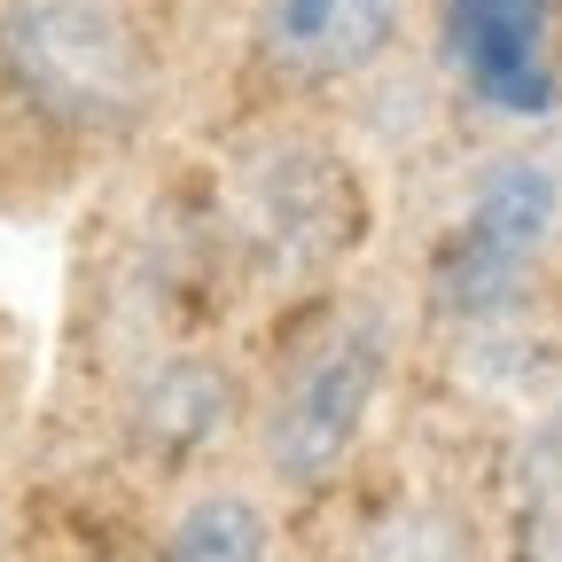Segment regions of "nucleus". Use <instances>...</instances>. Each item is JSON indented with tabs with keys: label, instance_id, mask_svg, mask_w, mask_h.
Returning a JSON list of instances; mask_svg holds the SVG:
<instances>
[{
	"label": "nucleus",
	"instance_id": "1",
	"mask_svg": "<svg viewBox=\"0 0 562 562\" xmlns=\"http://www.w3.org/2000/svg\"><path fill=\"white\" fill-rule=\"evenodd\" d=\"M406 305L375 281H336V290L273 313L266 375L250 391V446L273 492L328 501L360 476L368 438L398 391L406 360Z\"/></svg>",
	"mask_w": 562,
	"mask_h": 562
},
{
	"label": "nucleus",
	"instance_id": "2",
	"mask_svg": "<svg viewBox=\"0 0 562 562\" xmlns=\"http://www.w3.org/2000/svg\"><path fill=\"white\" fill-rule=\"evenodd\" d=\"M211 235H220V250L250 297L290 313V305L336 290V281H351V266H360V250L375 235V203H368L360 165L328 133L258 125L220 165Z\"/></svg>",
	"mask_w": 562,
	"mask_h": 562
},
{
	"label": "nucleus",
	"instance_id": "3",
	"mask_svg": "<svg viewBox=\"0 0 562 562\" xmlns=\"http://www.w3.org/2000/svg\"><path fill=\"white\" fill-rule=\"evenodd\" d=\"M562 258V157L501 149L484 157L422 250V321L453 336H492L531 313Z\"/></svg>",
	"mask_w": 562,
	"mask_h": 562
},
{
	"label": "nucleus",
	"instance_id": "4",
	"mask_svg": "<svg viewBox=\"0 0 562 562\" xmlns=\"http://www.w3.org/2000/svg\"><path fill=\"white\" fill-rule=\"evenodd\" d=\"M0 79L79 140H117L157 102L149 47L110 0H0Z\"/></svg>",
	"mask_w": 562,
	"mask_h": 562
},
{
	"label": "nucleus",
	"instance_id": "5",
	"mask_svg": "<svg viewBox=\"0 0 562 562\" xmlns=\"http://www.w3.org/2000/svg\"><path fill=\"white\" fill-rule=\"evenodd\" d=\"M438 55L453 87L508 125H539L562 102L554 0H438Z\"/></svg>",
	"mask_w": 562,
	"mask_h": 562
},
{
	"label": "nucleus",
	"instance_id": "6",
	"mask_svg": "<svg viewBox=\"0 0 562 562\" xmlns=\"http://www.w3.org/2000/svg\"><path fill=\"white\" fill-rule=\"evenodd\" d=\"M321 562H484V516L461 484L430 469H391L344 501Z\"/></svg>",
	"mask_w": 562,
	"mask_h": 562
},
{
	"label": "nucleus",
	"instance_id": "7",
	"mask_svg": "<svg viewBox=\"0 0 562 562\" xmlns=\"http://www.w3.org/2000/svg\"><path fill=\"white\" fill-rule=\"evenodd\" d=\"M406 0H266L258 55L290 87H344L398 47Z\"/></svg>",
	"mask_w": 562,
	"mask_h": 562
},
{
	"label": "nucleus",
	"instance_id": "8",
	"mask_svg": "<svg viewBox=\"0 0 562 562\" xmlns=\"http://www.w3.org/2000/svg\"><path fill=\"white\" fill-rule=\"evenodd\" d=\"M243 414H250V391L211 360V351H172V360L149 368L140 391H133V438L165 469H188V461H203L220 446Z\"/></svg>",
	"mask_w": 562,
	"mask_h": 562
},
{
	"label": "nucleus",
	"instance_id": "9",
	"mask_svg": "<svg viewBox=\"0 0 562 562\" xmlns=\"http://www.w3.org/2000/svg\"><path fill=\"white\" fill-rule=\"evenodd\" d=\"M508 562H562V391H547L501 461Z\"/></svg>",
	"mask_w": 562,
	"mask_h": 562
},
{
	"label": "nucleus",
	"instance_id": "10",
	"mask_svg": "<svg viewBox=\"0 0 562 562\" xmlns=\"http://www.w3.org/2000/svg\"><path fill=\"white\" fill-rule=\"evenodd\" d=\"M157 562H273V508L250 484H203L172 508Z\"/></svg>",
	"mask_w": 562,
	"mask_h": 562
}]
</instances>
